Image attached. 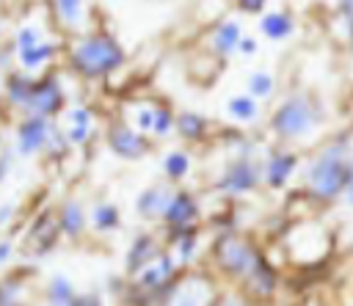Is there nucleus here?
I'll return each mask as SVG.
<instances>
[{"label":"nucleus","mask_w":353,"mask_h":306,"mask_svg":"<svg viewBox=\"0 0 353 306\" xmlns=\"http://www.w3.org/2000/svg\"><path fill=\"white\" fill-rule=\"evenodd\" d=\"M350 163L345 160L342 154V146H334V149H325L306 171V182L309 187L323 196V198H331L336 196L339 190H347L350 187Z\"/></svg>","instance_id":"obj_1"},{"label":"nucleus","mask_w":353,"mask_h":306,"mask_svg":"<svg viewBox=\"0 0 353 306\" xmlns=\"http://www.w3.org/2000/svg\"><path fill=\"white\" fill-rule=\"evenodd\" d=\"M121 61H124L121 47H119L113 39H108V36H91V39L80 41V44L74 47V52H72L74 69H77L80 74H85V77L105 74V72L121 66Z\"/></svg>","instance_id":"obj_2"},{"label":"nucleus","mask_w":353,"mask_h":306,"mask_svg":"<svg viewBox=\"0 0 353 306\" xmlns=\"http://www.w3.org/2000/svg\"><path fill=\"white\" fill-rule=\"evenodd\" d=\"M314 124V113H312V105L306 96H292L287 99L276 116H273V127L279 135L284 138H295V135H303L309 127Z\"/></svg>","instance_id":"obj_3"},{"label":"nucleus","mask_w":353,"mask_h":306,"mask_svg":"<svg viewBox=\"0 0 353 306\" xmlns=\"http://www.w3.org/2000/svg\"><path fill=\"white\" fill-rule=\"evenodd\" d=\"M254 251H251V245L245 243V240H237V237H223L221 243H218V262L229 270V273H234V276H245L248 273V267L254 265Z\"/></svg>","instance_id":"obj_4"},{"label":"nucleus","mask_w":353,"mask_h":306,"mask_svg":"<svg viewBox=\"0 0 353 306\" xmlns=\"http://www.w3.org/2000/svg\"><path fill=\"white\" fill-rule=\"evenodd\" d=\"M61 88H58V83L50 77V80H41V83H36V85H30V96H28V108H30V113H36V116H50V113H55L58 108H61Z\"/></svg>","instance_id":"obj_5"},{"label":"nucleus","mask_w":353,"mask_h":306,"mask_svg":"<svg viewBox=\"0 0 353 306\" xmlns=\"http://www.w3.org/2000/svg\"><path fill=\"white\" fill-rule=\"evenodd\" d=\"M256 179H259V171H256V165L251 163V160H237V163H232L229 168H226V174L221 176V187L223 190H229V193H243V190H251L254 185H256Z\"/></svg>","instance_id":"obj_6"},{"label":"nucleus","mask_w":353,"mask_h":306,"mask_svg":"<svg viewBox=\"0 0 353 306\" xmlns=\"http://www.w3.org/2000/svg\"><path fill=\"white\" fill-rule=\"evenodd\" d=\"M108 143H110V149H113L119 157H127V160H135V157H141V154L146 152V141H143L138 132H132L130 127H121V124L110 127Z\"/></svg>","instance_id":"obj_7"},{"label":"nucleus","mask_w":353,"mask_h":306,"mask_svg":"<svg viewBox=\"0 0 353 306\" xmlns=\"http://www.w3.org/2000/svg\"><path fill=\"white\" fill-rule=\"evenodd\" d=\"M44 138H47V121L44 116H28L19 127V152L22 154H33L36 149L44 146Z\"/></svg>","instance_id":"obj_8"},{"label":"nucleus","mask_w":353,"mask_h":306,"mask_svg":"<svg viewBox=\"0 0 353 306\" xmlns=\"http://www.w3.org/2000/svg\"><path fill=\"white\" fill-rule=\"evenodd\" d=\"M163 215H165L168 223H174V226H188V223L199 215V207H196V201H193L188 193H176V196L168 198Z\"/></svg>","instance_id":"obj_9"},{"label":"nucleus","mask_w":353,"mask_h":306,"mask_svg":"<svg viewBox=\"0 0 353 306\" xmlns=\"http://www.w3.org/2000/svg\"><path fill=\"white\" fill-rule=\"evenodd\" d=\"M168 190L165 187H149L138 196V212L146 215V218H154V215H163L165 204H168Z\"/></svg>","instance_id":"obj_10"},{"label":"nucleus","mask_w":353,"mask_h":306,"mask_svg":"<svg viewBox=\"0 0 353 306\" xmlns=\"http://www.w3.org/2000/svg\"><path fill=\"white\" fill-rule=\"evenodd\" d=\"M292 168H295V154H276L273 160H268L265 176H268V182L273 187H279V185L287 182V176L292 174Z\"/></svg>","instance_id":"obj_11"},{"label":"nucleus","mask_w":353,"mask_h":306,"mask_svg":"<svg viewBox=\"0 0 353 306\" xmlns=\"http://www.w3.org/2000/svg\"><path fill=\"white\" fill-rule=\"evenodd\" d=\"M154 240L152 237H146V234H141L135 243H132V251H130V256H127V270L130 273H138L152 256H154Z\"/></svg>","instance_id":"obj_12"},{"label":"nucleus","mask_w":353,"mask_h":306,"mask_svg":"<svg viewBox=\"0 0 353 306\" xmlns=\"http://www.w3.org/2000/svg\"><path fill=\"white\" fill-rule=\"evenodd\" d=\"M171 273H174V259H171V256H160L157 265H149V267L141 273V284L149 287V289H157L165 278H171Z\"/></svg>","instance_id":"obj_13"},{"label":"nucleus","mask_w":353,"mask_h":306,"mask_svg":"<svg viewBox=\"0 0 353 306\" xmlns=\"http://www.w3.org/2000/svg\"><path fill=\"white\" fill-rule=\"evenodd\" d=\"M248 278H251V284H254V289L259 292V295H268V292H273V284H276V276H273V270L259 259V256H254V265L248 267V273H245Z\"/></svg>","instance_id":"obj_14"},{"label":"nucleus","mask_w":353,"mask_h":306,"mask_svg":"<svg viewBox=\"0 0 353 306\" xmlns=\"http://www.w3.org/2000/svg\"><path fill=\"white\" fill-rule=\"evenodd\" d=\"M259 28H262V33L270 36V39H284V36L292 33V19H290L287 14L273 11V14H265V17H262Z\"/></svg>","instance_id":"obj_15"},{"label":"nucleus","mask_w":353,"mask_h":306,"mask_svg":"<svg viewBox=\"0 0 353 306\" xmlns=\"http://www.w3.org/2000/svg\"><path fill=\"white\" fill-rule=\"evenodd\" d=\"M237 39H240V25H237V22H226V25H221V28L215 30V50H218L221 55H226V52L234 50Z\"/></svg>","instance_id":"obj_16"},{"label":"nucleus","mask_w":353,"mask_h":306,"mask_svg":"<svg viewBox=\"0 0 353 306\" xmlns=\"http://www.w3.org/2000/svg\"><path fill=\"white\" fill-rule=\"evenodd\" d=\"M83 221L85 218H83V207L80 204H74V201L63 204V210H61V226H63L66 234H80Z\"/></svg>","instance_id":"obj_17"},{"label":"nucleus","mask_w":353,"mask_h":306,"mask_svg":"<svg viewBox=\"0 0 353 306\" xmlns=\"http://www.w3.org/2000/svg\"><path fill=\"white\" fill-rule=\"evenodd\" d=\"M52 55V44H33V47H25L19 50V58L25 66H39L41 61H47Z\"/></svg>","instance_id":"obj_18"},{"label":"nucleus","mask_w":353,"mask_h":306,"mask_svg":"<svg viewBox=\"0 0 353 306\" xmlns=\"http://www.w3.org/2000/svg\"><path fill=\"white\" fill-rule=\"evenodd\" d=\"M229 113H232L234 119H240V121H248V119L256 116V105H254L251 96H234V99L229 102Z\"/></svg>","instance_id":"obj_19"},{"label":"nucleus","mask_w":353,"mask_h":306,"mask_svg":"<svg viewBox=\"0 0 353 306\" xmlns=\"http://www.w3.org/2000/svg\"><path fill=\"white\" fill-rule=\"evenodd\" d=\"M176 130L182 132V138H199L201 130H204V121L196 116V113H182L176 119Z\"/></svg>","instance_id":"obj_20"},{"label":"nucleus","mask_w":353,"mask_h":306,"mask_svg":"<svg viewBox=\"0 0 353 306\" xmlns=\"http://www.w3.org/2000/svg\"><path fill=\"white\" fill-rule=\"evenodd\" d=\"M94 223H97V229H113L119 223V210L113 204H97L94 207Z\"/></svg>","instance_id":"obj_21"},{"label":"nucleus","mask_w":353,"mask_h":306,"mask_svg":"<svg viewBox=\"0 0 353 306\" xmlns=\"http://www.w3.org/2000/svg\"><path fill=\"white\" fill-rule=\"evenodd\" d=\"M30 80L28 77H11L8 80V94H11V102H17V105H25L28 102V96H30Z\"/></svg>","instance_id":"obj_22"},{"label":"nucleus","mask_w":353,"mask_h":306,"mask_svg":"<svg viewBox=\"0 0 353 306\" xmlns=\"http://www.w3.org/2000/svg\"><path fill=\"white\" fill-rule=\"evenodd\" d=\"M188 154H182V152H171L168 157H165V174L168 176H174V179H179V176H185L188 174Z\"/></svg>","instance_id":"obj_23"},{"label":"nucleus","mask_w":353,"mask_h":306,"mask_svg":"<svg viewBox=\"0 0 353 306\" xmlns=\"http://www.w3.org/2000/svg\"><path fill=\"white\" fill-rule=\"evenodd\" d=\"M58 3V14L63 22L77 25L80 22V11H83V0H55Z\"/></svg>","instance_id":"obj_24"},{"label":"nucleus","mask_w":353,"mask_h":306,"mask_svg":"<svg viewBox=\"0 0 353 306\" xmlns=\"http://www.w3.org/2000/svg\"><path fill=\"white\" fill-rule=\"evenodd\" d=\"M248 88H251L254 96H268L273 91V77L265 74V72H254L251 80H248Z\"/></svg>","instance_id":"obj_25"},{"label":"nucleus","mask_w":353,"mask_h":306,"mask_svg":"<svg viewBox=\"0 0 353 306\" xmlns=\"http://www.w3.org/2000/svg\"><path fill=\"white\" fill-rule=\"evenodd\" d=\"M50 300H55V303H69V300H72V284H69L63 276L52 278V287H50Z\"/></svg>","instance_id":"obj_26"},{"label":"nucleus","mask_w":353,"mask_h":306,"mask_svg":"<svg viewBox=\"0 0 353 306\" xmlns=\"http://www.w3.org/2000/svg\"><path fill=\"white\" fill-rule=\"evenodd\" d=\"M154 119H152V130L154 132H168V127H171V113L168 110H157V113H152Z\"/></svg>","instance_id":"obj_27"},{"label":"nucleus","mask_w":353,"mask_h":306,"mask_svg":"<svg viewBox=\"0 0 353 306\" xmlns=\"http://www.w3.org/2000/svg\"><path fill=\"white\" fill-rule=\"evenodd\" d=\"M36 39H39L36 28H22V30H19V36H17V44H19V50H25V47H33V44H36Z\"/></svg>","instance_id":"obj_28"},{"label":"nucleus","mask_w":353,"mask_h":306,"mask_svg":"<svg viewBox=\"0 0 353 306\" xmlns=\"http://www.w3.org/2000/svg\"><path fill=\"white\" fill-rule=\"evenodd\" d=\"M17 284L14 281H6V284H0V303H11L14 298H17Z\"/></svg>","instance_id":"obj_29"},{"label":"nucleus","mask_w":353,"mask_h":306,"mask_svg":"<svg viewBox=\"0 0 353 306\" xmlns=\"http://www.w3.org/2000/svg\"><path fill=\"white\" fill-rule=\"evenodd\" d=\"M85 135H88V124H77V127L69 132V138H72L74 143H83V141H85Z\"/></svg>","instance_id":"obj_30"},{"label":"nucleus","mask_w":353,"mask_h":306,"mask_svg":"<svg viewBox=\"0 0 353 306\" xmlns=\"http://www.w3.org/2000/svg\"><path fill=\"white\" fill-rule=\"evenodd\" d=\"M179 251H182V256H185V259L193 254V234H185V237L179 240Z\"/></svg>","instance_id":"obj_31"},{"label":"nucleus","mask_w":353,"mask_h":306,"mask_svg":"<svg viewBox=\"0 0 353 306\" xmlns=\"http://www.w3.org/2000/svg\"><path fill=\"white\" fill-rule=\"evenodd\" d=\"M234 47H240V52L251 55V52L256 50V41H254V39H237V44H234Z\"/></svg>","instance_id":"obj_32"},{"label":"nucleus","mask_w":353,"mask_h":306,"mask_svg":"<svg viewBox=\"0 0 353 306\" xmlns=\"http://www.w3.org/2000/svg\"><path fill=\"white\" fill-rule=\"evenodd\" d=\"M138 124H141L143 130H152V110H141V113H138Z\"/></svg>","instance_id":"obj_33"},{"label":"nucleus","mask_w":353,"mask_h":306,"mask_svg":"<svg viewBox=\"0 0 353 306\" xmlns=\"http://www.w3.org/2000/svg\"><path fill=\"white\" fill-rule=\"evenodd\" d=\"M262 3H265V0H240V6H243L245 11H259Z\"/></svg>","instance_id":"obj_34"},{"label":"nucleus","mask_w":353,"mask_h":306,"mask_svg":"<svg viewBox=\"0 0 353 306\" xmlns=\"http://www.w3.org/2000/svg\"><path fill=\"white\" fill-rule=\"evenodd\" d=\"M72 121H74V124H88V113H85V110H74V113H72Z\"/></svg>","instance_id":"obj_35"},{"label":"nucleus","mask_w":353,"mask_h":306,"mask_svg":"<svg viewBox=\"0 0 353 306\" xmlns=\"http://www.w3.org/2000/svg\"><path fill=\"white\" fill-rule=\"evenodd\" d=\"M8 254H11V245L8 243H0V265L8 259Z\"/></svg>","instance_id":"obj_36"},{"label":"nucleus","mask_w":353,"mask_h":306,"mask_svg":"<svg viewBox=\"0 0 353 306\" xmlns=\"http://www.w3.org/2000/svg\"><path fill=\"white\" fill-rule=\"evenodd\" d=\"M11 212H14V207H11V204H6V207H3V210H0V223H6V221H8V215H11Z\"/></svg>","instance_id":"obj_37"},{"label":"nucleus","mask_w":353,"mask_h":306,"mask_svg":"<svg viewBox=\"0 0 353 306\" xmlns=\"http://www.w3.org/2000/svg\"><path fill=\"white\" fill-rule=\"evenodd\" d=\"M6 168H8V157H3V163H0V176L6 174Z\"/></svg>","instance_id":"obj_38"}]
</instances>
